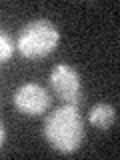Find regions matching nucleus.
<instances>
[{"label": "nucleus", "instance_id": "1", "mask_svg": "<svg viewBox=\"0 0 120 160\" xmlns=\"http://www.w3.org/2000/svg\"><path fill=\"white\" fill-rule=\"evenodd\" d=\"M46 142L60 154H72L84 140V120L76 104H64L48 114L42 124Z\"/></svg>", "mask_w": 120, "mask_h": 160}, {"label": "nucleus", "instance_id": "2", "mask_svg": "<svg viewBox=\"0 0 120 160\" xmlns=\"http://www.w3.org/2000/svg\"><path fill=\"white\" fill-rule=\"evenodd\" d=\"M60 42V30L48 18L28 20L18 32L16 50L26 60H40L54 52Z\"/></svg>", "mask_w": 120, "mask_h": 160}, {"label": "nucleus", "instance_id": "3", "mask_svg": "<svg viewBox=\"0 0 120 160\" xmlns=\"http://www.w3.org/2000/svg\"><path fill=\"white\" fill-rule=\"evenodd\" d=\"M50 90L56 94V98H60L66 104H76L82 92V82H80V74L72 64L66 62H58L56 66L50 70Z\"/></svg>", "mask_w": 120, "mask_h": 160}, {"label": "nucleus", "instance_id": "4", "mask_svg": "<svg viewBox=\"0 0 120 160\" xmlns=\"http://www.w3.org/2000/svg\"><path fill=\"white\" fill-rule=\"evenodd\" d=\"M52 96L48 90L40 86L36 82H24L14 90L12 94V104L24 116H40L50 108Z\"/></svg>", "mask_w": 120, "mask_h": 160}, {"label": "nucleus", "instance_id": "5", "mask_svg": "<svg viewBox=\"0 0 120 160\" xmlns=\"http://www.w3.org/2000/svg\"><path fill=\"white\" fill-rule=\"evenodd\" d=\"M116 122V108L108 102H96L92 108L88 110V124L92 128L106 132L114 126Z\"/></svg>", "mask_w": 120, "mask_h": 160}, {"label": "nucleus", "instance_id": "6", "mask_svg": "<svg viewBox=\"0 0 120 160\" xmlns=\"http://www.w3.org/2000/svg\"><path fill=\"white\" fill-rule=\"evenodd\" d=\"M14 50H16V42L12 40V36H10L6 30H2V34H0V60L8 62L12 58Z\"/></svg>", "mask_w": 120, "mask_h": 160}, {"label": "nucleus", "instance_id": "7", "mask_svg": "<svg viewBox=\"0 0 120 160\" xmlns=\"http://www.w3.org/2000/svg\"><path fill=\"white\" fill-rule=\"evenodd\" d=\"M0 138H2V144L6 142V128H4V124H0Z\"/></svg>", "mask_w": 120, "mask_h": 160}]
</instances>
